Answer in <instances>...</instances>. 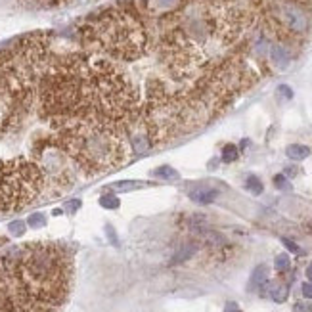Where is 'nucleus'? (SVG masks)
<instances>
[{
	"mask_svg": "<svg viewBox=\"0 0 312 312\" xmlns=\"http://www.w3.org/2000/svg\"><path fill=\"white\" fill-rule=\"evenodd\" d=\"M37 104L48 121L96 115L125 131L138 121L142 110L129 75L115 60L92 52L54 56L41 79Z\"/></svg>",
	"mask_w": 312,
	"mask_h": 312,
	"instance_id": "1",
	"label": "nucleus"
},
{
	"mask_svg": "<svg viewBox=\"0 0 312 312\" xmlns=\"http://www.w3.org/2000/svg\"><path fill=\"white\" fill-rule=\"evenodd\" d=\"M245 14L236 0H184L161 35V60L180 87L224 64L240 41Z\"/></svg>",
	"mask_w": 312,
	"mask_h": 312,
	"instance_id": "2",
	"label": "nucleus"
},
{
	"mask_svg": "<svg viewBox=\"0 0 312 312\" xmlns=\"http://www.w3.org/2000/svg\"><path fill=\"white\" fill-rule=\"evenodd\" d=\"M0 272L29 299L62 311L73 284V255L62 244H25L0 257Z\"/></svg>",
	"mask_w": 312,
	"mask_h": 312,
	"instance_id": "3",
	"label": "nucleus"
},
{
	"mask_svg": "<svg viewBox=\"0 0 312 312\" xmlns=\"http://www.w3.org/2000/svg\"><path fill=\"white\" fill-rule=\"evenodd\" d=\"M54 142L85 177L106 175L123 167L133 148L127 131L96 115H77L50 121Z\"/></svg>",
	"mask_w": 312,
	"mask_h": 312,
	"instance_id": "4",
	"label": "nucleus"
},
{
	"mask_svg": "<svg viewBox=\"0 0 312 312\" xmlns=\"http://www.w3.org/2000/svg\"><path fill=\"white\" fill-rule=\"evenodd\" d=\"M87 52L115 62H136L150 48V33L140 14L129 6H110L90 16L81 29Z\"/></svg>",
	"mask_w": 312,
	"mask_h": 312,
	"instance_id": "5",
	"label": "nucleus"
},
{
	"mask_svg": "<svg viewBox=\"0 0 312 312\" xmlns=\"http://www.w3.org/2000/svg\"><path fill=\"white\" fill-rule=\"evenodd\" d=\"M46 177L35 159L14 157L0 163V213L29 207L45 192Z\"/></svg>",
	"mask_w": 312,
	"mask_h": 312,
	"instance_id": "6",
	"label": "nucleus"
},
{
	"mask_svg": "<svg viewBox=\"0 0 312 312\" xmlns=\"http://www.w3.org/2000/svg\"><path fill=\"white\" fill-rule=\"evenodd\" d=\"M0 312H60V309L29 299L0 272Z\"/></svg>",
	"mask_w": 312,
	"mask_h": 312,
	"instance_id": "7",
	"label": "nucleus"
},
{
	"mask_svg": "<svg viewBox=\"0 0 312 312\" xmlns=\"http://www.w3.org/2000/svg\"><path fill=\"white\" fill-rule=\"evenodd\" d=\"M278 18H280V23L290 31V33H295V35H301L307 31L309 27V20L305 16V12L293 4H280L278 6Z\"/></svg>",
	"mask_w": 312,
	"mask_h": 312,
	"instance_id": "8",
	"label": "nucleus"
},
{
	"mask_svg": "<svg viewBox=\"0 0 312 312\" xmlns=\"http://www.w3.org/2000/svg\"><path fill=\"white\" fill-rule=\"evenodd\" d=\"M217 196H219V192L215 188H209V186H196L190 192V200H194L196 203H201V205L213 203L217 200Z\"/></svg>",
	"mask_w": 312,
	"mask_h": 312,
	"instance_id": "9",
	"label": "nucleus"
},
{
	"mask_svg": "<svg viewBox=\"0 0 312 312\" xmlns=\"http://www.w3.org/2000/svg\"><path fill=\"white\" fill-rule=\"evenodd\" d=\"M129 142H131L133 154H136V156H142V154H146V152L152 148V140H150V136L146 133L133 134V136L129 138Z\"/></svg>",
	"mask_w": 312,
	"mask_h": 312,
	"instance_id": "10",
	"label": "nucleus"
},
{
	"mask_svg": "<svg viewBox=\"0 0 312 312\" xmlns=\"http://www.w3.org/2000/svg\"><path fill=\"white\" fill-rule=\"evenodd\" d=\"M268 295L272 297V301L274 303H286V299H288V295H290V288H288V284H284V282H272V284H268Z\"/></svg>",
	"mask_w": 312,
	"mask_h": 312,
	"instance_id": "11",
	"label": "nucleus"
},
{
	"mask_svg": "<svg viewBox=\"0 0 312 312\" xmlns=\"http://www.w3.org/2000/svg\"><path fill=\"white\" fill-rule=\"evenodd\" d=\"M268 282V268L267 265H261L253 270L251 274V280H249V290H259V288H265Z\"/></svg>",
	"mask_w": 312,
	"mask_h": 312,
	"instance_id": "12",
	"label": "nucleus"
},
{
	"mask_svg": "<svg viewBox=\"0 0 312 312\" xmlns=\"http://www.w3.org/2000/svg\"><path fill=\"white\" fill-rule=\"evenodd\" d=\"M270 58H272L274 66L280 67V69H286L288 64H290V54H288V50L280 45H274L270 48Z\"/></svg>",
	"mask_w": 312,
	"mask_h": 312,
	"instance_id": "13",
	"label": "nucleus"
},
{
	"mask_svg": "<svg viewBox=\"0 0 312 312\" xmlns=\"http://www.w3.org/2000/svg\"><path fill=\"white\" fill-rule=\"evenodd\" d=\"M286 154L293 161H303V159H307L311 156V150L307 146H301V144H291L290 148L286 150Z\"/></svg>",
	"mask_w": 312,
	"mask_h": 312,
	"instance_id": "14",
	"label": "nucleus"
},
{
	"mask_svg": "<svg viewBox=\"0 0 312 312\" xmlns=\"http://www.w3.org/2000/svg\"><path fill=\"white\" fill-rule=\"evenodd\" d=\"M152 175H154L156 178H163V180H178L180 178L178 171H175V169H173V167H169V165L157 167Z\"/></svg>",
	"mask_w": 312,
	"mask_h": 312,
	"instance_id": "15",
	"label": "nucleus"
},
{
	"mask_svg": "<svg viewBox=\"0 0 312 312\" xmlns=\"http://www.w3.org/2000/svg\"><path fill=\"white\" fill-rule=\"evenodd\" d=\"M144 184L142 182H134V180H123V182H117V184H113L111 190H115L117 194H121V192H131V190H138V188H142Z\"/></svg>",
	"mask_w": 312,
	"mask_h": 312,
	"instance_id": "16",
	"label": "nucleus"
},
{
	"mask_svg": "<svg viewBox=\"0 0 312 312\" xmlns=\"http://www.w3.org/2000/svg\"><path fill=\"white\" fill-rule=\"evenodd\" d=\"M245 188L251 192V194H255V196H261V194H263V190H265V186H263L261 178H257V177H247Z\"/></svg>",
	"mask_w": 312,
	"mask_h": 312,
	"instance_id": "17",
	"label": "nucleus"
},
{
	"mask_svg": "<svg viewBox=\"0 0 312 312\" xmlns=\"http://www.w3.org/2000/svg\"><path fill=\"white\" fill-rule=\"evenodd\" d=\"M100 205L104 207V209H119V205H121V201L117 196H113V194H104L102 198H100Z\"/></svg>",
	"mask_w": 312,
	"mask_h": 312,
	"instance_id": "18",
	"label": "nucleus"
},
{
	"mask_svg": "<svg viewBox=\"0 0 312 312\" xmlns=\"http://www.w3.org/2000/svg\"><path fill=\"white\" fill-rule=\"evenodd\" d=\"M238 157H240V152H238V148H236V146L228 144V146H224L223 148V161L224 163H234Z\"/></svg>",
	"mask_w": 312,
	"mask_h": 312,
	"instance_id": "19",
	"label": "nucleus"
},
{
	"mask_svg": "<svg viewBox=\"0 0 312 312\" xmlns=\"http://www.w3.org/2000/svg\"><path fill=\"white\" fill-rule=\"evenodd\" d=\"M290 267H291L290 255L282 253V255H278V257H276V261H274V268H276L278 272H288Z\"/></svg>",
	"mask_w": 312,
	"mask_h": 312,
	"instance_id": "20",
	"label": "nucleus"
},
{
	"mask_svg": "<svg viewBox=\"0 0 312 312\" xmlns=\"http://www.w3.org/2000/svg\"><path fill=\"white\" fill-rule=\"evenodd\" d=\"M25 228H27V223L25 221H14V223L8 224V230H10V234L14 236V238H20L25 234Z\"/></svg>",
	"mask_w": 312,
	"mask_h": 312,
	"instance_id": "21",
	"label": "nucleus"
},
{
	"mask_svg": "<svg viewBox=\"0 0 312 312\" xmlns=\"http://www.w3.org/2000/svg\"><path fill=\"white\" fill-rule=\"evenodd\" d=\"M29 4H35V6H43V8H54V6H62L67 4L69 0H25Z\"/></svg>",
	"mask_w": 312,
	"mask_h": 312,
	"instance_id": "22",
	"label": "nucleus"
},
{
	"mask_svg": "<svg viewBox=\"0 0 312 312\" xmlns=\"http://www.w3.org/2000/svg\"><path fill=\"white\" fill-rule=\"evenodd\" d=\"M196 253V245H184L180 249L178 253H177V257H175V261L177 263H182V261H186V259H190L192 255Z\"/></svg>",
	"mask_w": 312,
	"mask_h": 312,
	"instance_id": "23",
	"label": "nucleus"
},
{
	"mask_svg": "<svg viewBox=\"0 0 312 312\" xmlns=\"http://www.w3.org/2000/svg\"><path fill=\"white\" fill-rule=\"evenodd\" d=\"M27 224H29L31 228H43L46 224V217L43 213H35V215H31V217L27 219Z\"/></svg>",
	"mask_w": 312,
	"mask_h": 312,
	"instance_id": "24",
	"label": "nucleus"
},
{
	"mask_svg": "<svg viewBox=\"0 0 312 312\" xmlns=\"http://www.w3.org/2000/svg\"><path fill=\"white\" fill-rule=\"evenodd\" d=\"M293 312H312V303L311 301H299V303H295Z\"/></svg>",
	"mask_w": 312,
	"mask_h": 312,
	"instance_id": "25",
	"label": "nucleus"
},
{
	"mask_svg": "<svg viewBox=\"0 0 312 312\" xmlns=\"http://www.w3.org/2000/svg\"><path fill=\"white\" fill-rule=\"evenodd\" d=\"M274 186H276L278 190H290V182H288V178H286L284 175L274 177Z\"/></svg>",
	"mask_w": 312,
	"mask_h": 312,
	"instance_id": "26",
	"label": "nucleus"
},
{
	"mask_svg": "<svg viewBox=\"0 0 312 312\" xmlns=\"http://www.w3.org/2000/svg\"><path fill=\"white\" fill-rule=\"evenodd\" d=\"M278 94H280L282 98H286V100H291V98H293V90H291L290 87H286V85L278 87Z\"/></svg>",
	"mask_w": 312,
	"mask_h": 312,
	"instance_id": "27",
	"label": "nucleus"
},
{
	"mask_svg": "<svg viewBox=\"0 0 312 312\" xmlns=\"http://www.w3.org/2000/svg\"><path fill=\"white\" fill-rule=\"evenodd\" d=\"M79 207H81V201H79V200L69 201V203H67V205H66V209H67V211H69V213H75V211H77Z\"/></svg>",
	"mask_w": 312,
	"mask_h": 312,
	"instance_id": "28",
	"label": "nucleus"
},
{
	"mask_svg": "<svg viewBox=\"0 0 312 312\" xmlns=\"http://www.w3.org/2000/svg\"><path fill=\"white\" fill-rule=\"evenodd\" d=\"M303 295L307 299H312V282H305L303 284Z\"/></svg>",
	"mask_w": 312,
	"mask_h": 312,
	"instance_id": "29",
	"label": "nucleus"
},
{
	"mask_svg": "<svg viewBox=\"0 0 312 312\" xmlns=\"http://www.w3.org/2000/svg\"><path fill=\"white\" fill-rule=\"evenodd\" d=\"M284 245L288 247V249H290V251H293V253H297V255H299V253H301V249H299V247L295 245V244H293V242H291V240H284Z\"/></svg>",
	"mask_w": 312,
	"mask_h": 312,
	"instance_id": "30",
	"label": "nucleus"
},
{
	"mask_svg": "<svg viewBox=\"0 0 312 312\" xmlns=\"http://www.w3.org/2000/svg\"><path fill=\"white\" fill-rule=\"evenodd\" d=\"M106 232H108V236H110V240H111V244H113V245H117V244H119V242H117V236L113 234V228H111V226H110V224L106 226Z\"/></svg>",
	"mask_w": 312,
	"mask_h": 312,
	"instance_id": "31",
	"label": "nucleus"
},
{
	"mask_svg": "<svg viewBox=\"0 0 312 312\" xmlns=\"http://www.w3.org/2000/svg\"><path fill=\"white\" fill-rule=\"evenodd\" d=\"M224 312H242V311H240V307H238L236 303H228V305L224 307Z\"/></svg>",
	"mask_w": 312,
	"mask_h": 312,
	"instance_id": "32",
	"label": "nucleus"
},
{
	"mask_svg": "<svg viewBox=\"0 0 312 312\" xmlns=\"http://www.w3.org/2000/svg\"><path fill=\"white\" fill-rule=\"evenodd\" d=\"M307 278H309V280L312 282V263L309 265V267H307Z\"/></svg>",
	"mask_w": 312,
	"mask_h": 312,
	"instance_id": "33",
	"label": "nucleus"
}]
</instances>
